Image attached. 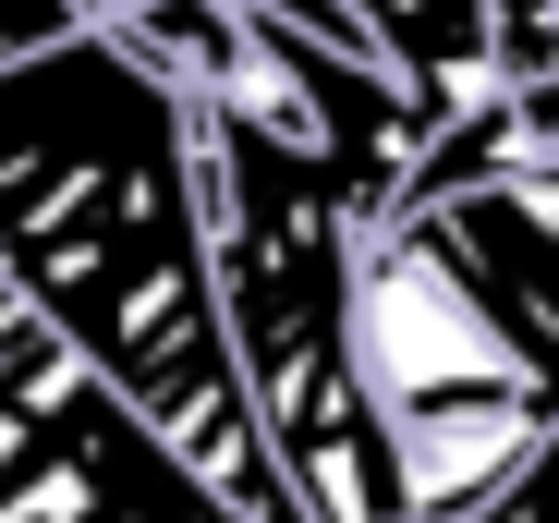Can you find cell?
I'll list each match as a JSON object with an SVG mask.
<instances>
[{"label":"cell","mask_w":559,"mask_h":523,"mask_svg":"<svg viewBox=\"0 0 559 523\" xmlns=\"http://www.w3.org/2000/svg\"><path fill=\"white\" fill-rule=\"evenodd\" d=\"M0 281L243 523H317L219 317L195 98L122 25L0 61Z\"/></svg>","instance_id":"6da1fadb"},{"label":"cell","mask_w":559,"mask_h":523,"mask_svg":"<svg viewBox=\"0 0 559 523\" xmlns=\"http://www.w3.org/2000/svg\"><path fill=\"white\" fill-rule=\"evenodd\" d=\"M85 13H98V25H110V13H134V0H85Z\"/></svg>","instance_id":"277c9868"},{"label":"cell","mask_w":559,"mask_h":523,"mask_svg":"<svg viewBox=\"0 0 559 523\" xmlns=\"http://www.w3.org/2000/svg\"><path fill=\"white\" fill-rule=\"evenodd\" d=\"M365 37H378V61L402 73V98L426 134L475 122L499 98V61H487V0H353Z\"/></svg>","instance_id":"7a4b0ae2"},{"label":"cell","mask_w":559,"mask_h":523,"mask_svg":"<svg viewBox=\"0 0 559 523\" xmlns=\"http://www.w3.org/2000/svg\"><path fill=\"white\" fill-rule=\"evenodd\" d=\"M487 523H559V426L535 439V463L499 487V511H487Z\"/></svg>","instance_id":"3957f363"}]
</instances>
